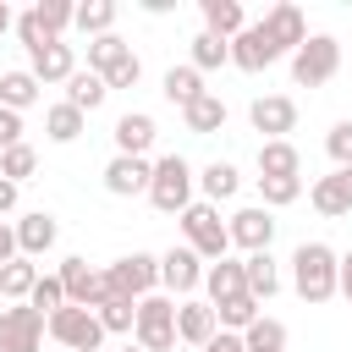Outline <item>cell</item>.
<instances>
[{
    "label": "cell",
    "mask_w": 352,
    "mask_h": 352,
    "mask_svg": "<svg viewBox=\"0 0 352 352\" xmlns=\"http://www.w3.org/2000/svg\"><path fill=\"white\" fill-rule=\"evenodd\" d=\"M336 248H324V242H302L297 253H292V286H297V297L302 302H330L336 297Z\"/></svg>",
    "instance_id": "6da1fadb"
},
{
    "label": "cell",
    "mask_w": 352,
    "mask_h": 352,
    "mask_svg": "<svg viewBox=\"0 0 352 352\" xmlns=\"http://www.w3.org/2000/svg\"><path fill=\"white\" fill-rule=\"evenodd\" d=\"M176 226H182L187 248H192L204 264H220V258L231 253V236H226V220H220L214 204H187V209L176 214Z\"/></svg>",
    "instance_id": "7a4b0ae2"
},
{
    "label": "cell",
    "mask_w": 352,
    "mask_h": 352,
    "mask_svg": "<svg viewBox=\"0 0 352 352\" xmlns=\"http://www.w3.org/2000/svg\"><path fill=\"white\" fill-rule=\"evenodd\" d=\"M192 165L182 160V154H165V160H154V176H148V204L160 209V214H182L187 204H192Z\"/></svg>",
    "instance_id": "3957f363"
},
{
    "label": "cell",
    "mask_w": 352,
    "mask_h": 352,
    "mask_svg": "<svg viewBox=\"0 0 352 352\" xmlns=\"http://www.w3.org/2000/svg\"><path fill=\"white\" fill-rule=\"evenodd\" d=\"M341 72V44L330 33H308L297 50H292V82L297 88H319Z\"/></svg>",
    "instance_id": "277c9868"
},
{
    "label": "cell",
    "mask_w": 352,
    "mask_h": 352,
    "mask_svg": "<svg viewBox=\"0 0 352 352\" xmlns=\"http://www.w3.org/2000/svg\"><path fill=\"white\" fill-rule=\"evenodd\" d=\"M132 336H138V346H143V352H170V346H176V302H170V297H160V292L138 297Z\"/></svg>",
    "instance_id": "5b68a950"
},
{
    "label": "cell",
    "mask_w": 352,
    "mask_h": 352,
    "mask_svg": "<svg viewBox=\"0 0 352 352\" xmlns=\"http://www.w3.org/2000/svg\"><path fill=\"white\" fill-rule=\"evenodd\" d=\"M44 330L66 346V352H99L104 346V324H99V314L94 308H55L50 319H44Z\"/></svg>",
    "instance_id": "8992f818"
},
{
    "label": "cell",
    "mask_w": 352,
    "mask_h": 352,
    "mask_svg": "<svg viewBox=\"0 0 352 352\" xmlns=\"http://www.w3.org/2000/svg\"><path fill=\"white\" fill-rule=\"evenodd\" d=\"M104 280H110L116 297L138 302V297H148V292L160 286V258H154V253H126V258H116V264L104 270Z\"/></svg>",
    "instance_id": "52a82bcc"
},
{
    "label": "cell",
    "mask_w": 352,
    "mask_h": 352,
    "mask_svg": "<svg viewBox=\"0 0 352 352\" xmlns=\"http://www.w3.org/2000/svg\"><path fill=\"white\" fill-rule=\"evenodd\" d=\"M60 292H66L72 308H104L116 297L104 270H88V258H60Z\"/></svg>",
    "instance_id": "ba28073f"
},
{
    "label": "cell",
    "mask_w": 352,
    "mask_h": 352,
    "mask_svg": "<svg viewBox=\"0 0 352 352\" xmlns=\"http://www.w3.org/2000/svg\"><path fill=\"white\" fill-rule=\"evenodd\" d=\"M44 346V314L28 302L0 308V352H38Z\"/></svg>",
    "instance_id": "9c48e42d"
},
{
    "label": "cell",
    "mask_w": 352,
    "mask_h": 352,
    "mask_svg": "<svg viewBox=\"0 0 352 352\" xmlns=\"http://www.w3.org/2000/svg\"><path fill=\"white\" fill-rule=\"evenodd\" d=\"M226 236H231V248L270 253V242H275V214H270L264 204H248V209H236V214L226 220Z\"/></svg>",
    "instance_id": "30bf717a"
},
{
    "label": "cell",
    "mask_w": 352,
    "mask_h": 352,
    "mask_svg": "<svg viewBox=\"0 0 352 352\" xmlns=\"http://www.w3.org/2000/svg\"><path fill=\"white\" fill-rule=\"evenodd\" d=\"M248 121H253V132H264V143H275V138H286V132L297 126V99L264 94V99L248 104Z\"/></svg>",
    "instance_id": "8fae6325"
},
{
    "label": "cell",
    "mask_w": 352,
    "mask_h": 352,
    "mask_svg": "<svg viewBox=\"0 0 352 352\" xmlns=\"http://www.w3.org/2000/svg\"><path fill=\"white\" fill-rule=\"evenodd\" d=\"M308 204H314L324 220H341V214H352V165H336L330 176H319V182L308 187Z\"/></svg>",
    "instance_id": "7c38bea8"
},
{
    "label": "cell",
    "mask_w": 352,
    "mask_h": 352,
    "mask_svg": "<svg viewBox=\"0 0 352 352\" xmlns=\"http://www.w3.org/2000/svg\"><path fill=\"white\" fill-rule=\"evenodd\" d=\"M275 60H280V50H275V38L264 33V22H248V28L231 38V66L264 72V66H275Z\"/></svg>",
    "instance_id": "4fadbf2b"
},
{
    "label": "cell",
    "mask_w": 352,
    "mask_h": 352,
    "mask_svg": "<svg viewBox=\"0 0 352 352\" xmlns=\"http://www.w3.org/2000/svg\"><path fill=\"white\" fill-rule=\"evenodd\" d=\"M160 286L165 292H176V297H187V292H198L204 286V258L182 242V248H170L165 258H160Z\"/></svg>",
    "instance_id": "5bb4252c"
},
{
    "label": "cell",
    "mask_w": 352,
    "mask_h": 352,
    "mask_svg": "<svg viewBox=\"0 0 352 352\" xmlns=\"http://www.w3.org/2000/svg\"><path fill=\"white\" fill-rule=\"evenodd\" d=\"M28 72H33V82L44 88V82H66L72 72H77V55H72V44L66 38H55V44H44V50H33L28 55Z\"/></svg>",
    "instance_id": "9a60e30c"
},
{
    "label": "cell",
    "mask_w": 352,
    "mask_h": 352,
    "mask_svg": "<svg viewBox=\"0 0 352 352\" xmlns=\"http://www.w3.org/2000/svg\"><path fill=\"white\" fill-rule=\"evenodd\" d=\"M55 236H60L55 214H44V209L22 214V220H16V258H38V253H50V248H55Z\"/></svg>",
    "instance_id": "2e32d148"
},
{
    "label": "cell",
    "mask_w": 352,
    "mask_h": 352,
    "mask_svg": "<svg viewBox=\"0 0 352 352\" xmlns=\"http://www.w3.org/2000/svg\"><path fill=\"white\" fill-rule=\"evenodd\" d=\"M264 33L275 38V50L286 55V50H297L302 38H308V22H302V11L292 6V0H280V6H270L264 11Z\"/></svg>",
    "instance_id": "e0dca14e"
},
{
    "label": "cell",
    "mask_w": 352,
    "mask_h": 352,
    "mask_svg": "<svg viewBox=\"0 0 352 352\" xmlns=\"http://www.w3.org/2000/svg\"><path fill=\"white\" fill-rule=\"evenodd\" d=\"M154 116L148 110H126L121 121H116V154H132V160H143L148 148H154Z\"/></svg>",
    "instance_id": "ac0fdd59"
},
{
    "label": "cell",
    "mask_w": 352,
    "mask_h": 352,
    "mask_svg": "<svg viewBox=\"0 0 352 352\" xmlns=\"http://www.w3.org/2000/svg\"><path fill=\"white\" fill-rule=\"evenodd\" d=\"M148 176H154V165H148V160H132V154H116V160L104 165V187H110L116 198L148 192Z\"/></svg>",
    "instance_id": "d6986e66"
},
{
    "label": "cell",
    "mask_w": 352,
    "mask_h": 352,
    "mask_svg": "<svg viewBox=\"0 0 352 352\" xmlns=\"http://www.w3.org/2000/svg\"><path fill=\"white\" fill-rule=\"evenodd\" d=\"M204 292H209V308H220V302H231V297H242L248 292V280H242V258H220V264H204Z\"/></svg>",
    "instance_id": "ffe728a7"
},
{
    "label": "cell",
    "mask_w": 352,
    "mask_h": 352,
    "mask_svg": "<svg viewBox=\"0 0 352 352\" xmlns=\"http://www.w3.org/2000/svg\"><path fill=\"white\" fill-rule=\"evenodd\" d=\"M214 308L209 302H176V341H187V346H209L214 341Z\"/></svg>",
    "instance_id": "44dd1931"
},
{
    "label": "cell",
    "mask_w": 352,
    "mask_h": 352,
    "mask_svg": "<svg viewBox=\"0 0 352 352\" xmlns=\"http://www.w3.org/2000/svg\"><path fill=\"white\" fill-rule=\"evenodd\" d=\"M198 11H204V33H214V38H226V44L248 28L242 0H198Z\"/></svg>",
    "instance_id": "7402d4cb"
},
{
    "label": "cell",
    "mask_w": 352,
    "mask_h": 352,
    "mask_svg": "<svg viewBox=\"0 0 352 352\" xmlns=\"http://www.w3.org/2000/svg\"><path fill=\"white\" fill-rule=\"evenodd\" d=\"M258 176H302V154L292 138H275V143H258Z\"/></svg>",
    "instance_id": "603a6c76"
},
{
    "label": "cell",
    "mask_w": 352,
    "mask_h": 352,
    "mask_svg": "<svg viewBox=\"0 0 352 352\" xmlns=\"http://www.w3.org/2000/svg\"><path fill=\"white\" fill-rule=\"evenodd\" d=\"M242 280H248V297H258V302H270L280 292V270H275L270 253H248L242 258Z\"/></svg>",
    "instance_id": "cb8c5ba5"
},
{
    "label": "cell",
    "mask_w": 352,
    "mask_h": 352,
    "mask_svg": "<svg viewBox=\"0 0 352 352\" xmlns=\"http://www.w3.org/2000/svg\"><path fill=\"white\" fill-rule=\"evenodd\" d=\"M104 99H110V88H104L99 72H72V77H66V104H72V110L88 116V110H99Z\"/></svg>",
    "instance_id": "d4e9b609"
},
{
    "label": "cell",
    "mask_w": 352,
    "mask_h": 352,
    "mask_svg": "<svg viewBox=\"0 0 352 352\" xmlns=\"http://www.w3.org/2000/svg\"><path fill=\"white\" fill-rule=\"evenodd\" d=\"M182 121H187V132L209 138V132H220V126H226V99H220V94H198V99L182 110Z\"/></svg>",
    "instance_id": "484cf974"
},
{
    "label": "cell",
    "mask_w": 352,
    "mask_h": 352,
    "mask_svg": "<svg viewBox=\"0 0 352 352\" xmlns=\"http://www.w3.org/2000/svg\"><path fill=\"white\" fill-rule=\"evenodd\" d=\"M28 104H38V82H33V72L28 66H16V72H0V110H28Z\"/></svg>",
    "instance_id": "4316f807"
},
{
    "label": "cell",
    "mask_w": 352,
    "mask_h": 352,
    "mask_svg": "<svg viewBox=\"0 0 352 352\" xmlns=\"http://www.w3.org/2000/svg\"><path fill=\"white\" fill-rule=\"evenodd\" d=\"M198 187H204V204H220V198H236V187H242V170H236L231 160H214V165H204V176H198Z\"/></svg>",
    "instance_id": "83f0119b"
},
{
    "label": "cell",
    "mask_w": 352,
    "mask_h": 352,
    "mask_svg": "<svg viewBox=\"0 0 352 352\" xmlns=\"http://www.w3.org/2000/svg\"><path fill=\"white\" fill-rule=\"evenodd\" d=\"M82 121H88V116L60 99V104L44 110V138H50V143H77V138H82Z\"/></svg>",
    "instance_id": "f1b7e54d"
},
{
    "label": "cell",
    "mask_w": 352,
    "mask_h": 352,
    "mask_svg": "<svg viewBox=\"0 0 352 352\" xmlns=\"http://www.w3.org/2000/svg\"><path fill=\"white\" fill-rule=\"evenodd\" d=\"M33 280H38L33 258H11V264H0V297H6V302H28Z\"/></svg>",
    "instance_id": "f546056e"
},
{
    "label": "cell",
    "mask_w": 352,
    "mask_h": 352,
    "mask_svg": "<svg viewBox=\"0 0 352 352\" xmlns=\"http://www.w3.org/2000/svg\"><path fill=\"white\" fill-rule=\"evenodd\" d=\"M126 55H132V44H126L121 33H99V38H88V72H99V77H104L116 60H126Z\"/></svg>",
    "instance_id": "4dcf8cb0"
},
{
    "label": "cell",
    "mask_w": 352,
    "mask_h": 352,
    "mask_svg": "<svg viewBox=\"0 0 352 352\" xmlns=\"http://www.w3.org/2000/svg\"><path fill=\"white\" fill-rule=\"evenodd\" d=\"M198 94H209V88H204V77H198L192 66H170V72H165V99H170L176 110H187Z\"/></svg>",
    "instance_id": "1f68e13d"
},
{
    "label": "cell",
    "mask_w": 352,
    "mask_h": 352,
    "mask_svg": "<svg viewBox=\"0 0 352 352\" xmlns=\"http://www.w3.org/2000/svg\"><path fill=\"white\" fill-rule=\"evenodd\" d=\"M72 28H77V33H88V38L110 33V28H116V0H88V6H77Z\"/></svg>",
    "instance_id": "d6a6232c"
},
{
    "label": "cell",
    "mask_w": 352,
    "mask_h": 352,
    "mask_svg": "<svg viewBox=\"0 0 352 352\" xmlns=\"http://www.w3.org/2000/svg\"><path fill=\"white\" fill-rule=\"evenodd\" d=\"M253 319H258V297H248V292L214 308V324H220V330H231V336H242V330H248Z\"/></svg>",
    "instance_id": "836d02e7"
},
{
    "label": "cell",
    "mask_w": 352,
    "mask_h": 352,
    "mask_svg": "<svg viewBox=\"0 0 352 352\" xmlns=\"http://www.w3.org/2000/svg\"><path fill=\"white\" fill-rule=\"evenodd\" d=\"M231 60V44L226 38H214V33H192V72L204 77V72H214V66H226Z\"/></svg>",
    "instance_id": "e575fe53"
},
{
    "label": "cell",
    "mask_w": 352,
    "mask_h": 352,
    "mask_svg": "<svg viewBox=\"0 0 352 352\" xmlns=\"http://www.w3.org/2000/svg\"><path fill=\"white\" fill-rule=\"evenodd\" d=\"M258 198L264 209H286L302 198V176H258Z\"/></svg>",
    "instance_id": "d590c367"
},
{
    "label": "cell",
    "mask_w": 352,
    "mask_h": 352,
    "mask_svg": "<svg viewBox=\"0 0 352 352\" xmlns=\"http://www.w3.org/2000/svg\"><path fill=\"white\" fill-rule=\"evenodd\" d=\"M99 314V324H104V336H132V319H138V302H126V297H110L104 308H94Z\"/></svg>",
    "instance_id": "8d00e7d4"
},
{
    "label": "cell",
    "mask_w": 352,
    "mask_h": 352,
    "mask_svg": "<svg viewBox=\"0 0 352 352\" xmlns=\"http://www.w3.org/2000/svg\"><path fill=\"white\" fill-rule=\"evenodd\" d=\"M33 16L44 22V33H50V38H60V33L72 28L77 6H72V0H38V6H33Z\"/></svg>",
    "instance_id": "74e56055"
},
{
    "label": "cell",
    "mask_w": 352,
    "mask_h": 352,
    "mask_svg": "<svg viewBox=\"0 0 352 352\" xmlns=\"http://www.w3.org/2000/svg\"><path fill=\"white\" fill-rule=\"evenodd\" d=\"M33 170H38V154H33L28 143H16V148H6V154H0V176H6V182H16V187H22Z\"/></svg>",
    "instance_id": "f35d334b"
},
{
    "label": "cell",
    "mask_w": 352,
    "mask_h": 352,
    "mask_svg": "<svg viewBox=\"0 0 352 352\" xmlns=\"http://www.w3.org/2000/svg\"><path fill=\"white\" fill-rule=\"evenodd\" d=\"M28 308H38L44 319H50L55 308H66V292H60V275H38V280H33V292H28Z\"/></svg>",
    "instance_id": "ab89813d"
},
{
    "label": "cell",
    "mask_w": 352,
    "mask_h": 352,
    "mask_svg": "<svg viewBox=\"0 0 352 352\" xmlns=\"http://www.w3.org/2000/svg\"><path fill=\"white\" fill-rule=\"evenodd\" d=\"M324 154H330L336 165H352V121H336V126L324 132Z\"/></svg>",
    "instance_id": "60d3db41"
},
{
    "label": "cell",
    "mask_w": 352,
    "mask_h": 352,
    "mask_svg": "<svg viewBox=\"0 0 352 352\" xmlns=\"http://www.w3.org/2000/svg\"><path fill=\"white\" fill-rule=\"evenodd\" d=\"M16 38H22V50H28V55H33V50H44V44H55L33 11H22V16H16Z\"/></svg>",
    "instance_id": "b9f144b4"
},
{
    "label": "cell",
    "mask_w": 352,
    "mask_h": 352,
    "mask_svg": "<svg viewBox=\"0 0 352 352\" xmlns=\"http://www.w3.org/2000/svg\"><path fill=\"white\" fill-rule=\"evenodd\" d=\"M138 77H143V60L126 55V60H116V66L104 72V88H110V94H116V88H138Z\"/></svg>",
    "instance_id": "7bdbcfd3"
},
{
    "label": "cell",
    "mask_w": 352,
    "mask_h": 352,
    "mask_svg": "<svg viewBox=\"0 0 352 352\" xmlns=\"http://www.w3.org/2000/svg\"><path fill=\"white\" fill-rule=\"evenodd\" d=\"M16 143H22V116L16 110H0V154L16 148Z\"/></svg>",
    "instance_id": "ee69618b"
},
{
    "label": "cell",
    "mask_w": 352,
    "mask_h": 352,
    "mask_svg": "<svg viewBox=\"0 0 352 352\" xmlns=\"http://www.w3.org/2000/svg\"><path fill=\"white\" fill-rule=\"evenodd\" d=\"M336 292L352 302V253H341V258H336Z\"/></svg>",
    "instance_id": "f6af8a7d"
},
{
    "label": "cell",
    "mask_w": 352,
    "mask_h": 352,
    "mask_svg": "<svg viewBox=\"0 0 352 352\" xmlns=\"http://www.w3.org/2000/svg\"><path fill=\"white\" fill-rule=\"evenodd\" d=\"M11 258H16V226L0 220V264H11Z\"/></svg>",
    "instance_id": "bcb514c9"
},
{
    "label": "cell",
    "mask_w": 352,
    "mask_h": 352,
    "mask_svg": "<svg viewBox=\"0 0 352 352\" xmlns=\"http://www.w3.org/2000/svg\"><path fill=\"white\" fill-rule=\"evenodd\" d=\"M198 352H242V336H231V330H214V341H209V346H198Z\"/></svg>",
    "instance_id": "7dc6e473"
},
{
    "label": "cell",
    "mask_w": 352,
    "mask_h": 352,
    "mask_svg": "<svg viewBox=\"0 0 352 352\" xmlns=\"http://www.w3.org/2000/svg\"><path fill=\"white\" fill-rule=\"evenodd\" d=\"M11 209H16V182H6V176H0V220H6Z\"/></svg>",
    "instance_id": "c3c4849f"
},
{
    "label": "cell",
    "mask_w": 352,
    "mask_h": 352,
    "mask_svg": "<svg viewBox=\"0 0 352 352\" xmlns=\"http://www.w3.org/2000/svg\"><path fill=\"white\" fill-rule=\"evenodd\" d=\"M11 28H16V16H11V6L0 0V33H11Z\"/></svg>",
    "instance_id": "681fc988"
},
{
    "label": "cell",
    "mask_w": 352,
    "mask_h": 352,
    "mask_svg": "<svg viewBox=\"0 0 352 352\" xmlns=\"http://www.w3.org/2000/svg\"><path fill=\"white\" fill-rule=\"evenodd\" d=\"M121 352H143V346H121Z\"/></svg>",
    "instance_id": "f907efd6"
},
{
    "label": "cell",
    "mask_w": 352,
    "mask_h": 352,
    "mask_svg": "<svg viewBox=\"0 0 352 352\" xmlns=\"http://www.w3.org/2000/svg\"><path fill=\"white\" fill-rule=\"evenodd\" d=\"M60 352H66V346H60Z\"/></svg>",
    "instance_id": "816d5d0a"
},
{
    "label": "cell",
    "mask_w": 352,
    "mask_h": 352,
    "mask_svg": "<svg viewBox=\"0 0 352 352\" xmlns=\"http://www.w3.org/2000/svg\"><path fill=\"white\" fill-rule=\"evenodd\" d=\"M0 302H6V297H0Z\"/></svg>",
    "instance_id": "f5cc1de1"
}]
</instances>
